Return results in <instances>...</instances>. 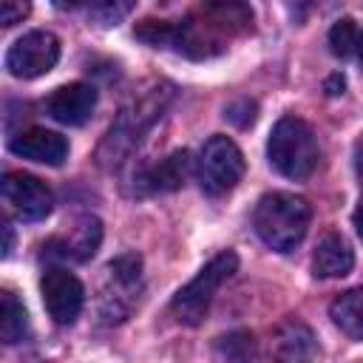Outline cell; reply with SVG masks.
<instances>
[{
  "label": "cell",
  "instance_id": "obj_12",
  "mask_svg": "<svg viewBox=\"0 0 363 363\" xmlns=\"http://www.w3.org/2000/svg\"><path fill=\"white\" fill-rule=\"evenodd\" d=\"M352 264H354V252L340 233H326L318 241L312 255L315 278H340L352 269Z\"/></svg>",
  "mask_w": 363,
  "mask_h": 363
},
{
  "label": "cell",
  "instance_id": "obj_2",
  "mask_svg": "<svg viewBox=\"0 0 363 363\" xmlns=\"http://www.w3.org/2000/svg\"><path fill=\"white\" fill-rule=\"evenodd\" d=\"M267 156L269 164L286 176V179H309L320 162V145L315 139V130L298 119V116H284L275 122L269 142H267Z\"/></svg>",
  "mask_w": 363,
  "mask_h": 363
},
{
  "label": "cell",
  "instance_id": "obj_3",
  "mask_svg": "<svg viewBox=\"0 0 363 363\" xmlns=\"http://www.w3.org/2000/svg\"><path fill=\"white\" fill-rule=\"evenodd\" d=\"M235 267H238V255L233 250H224L216 258H210L199 269V275L173 295L170 309H173L176 320L184 323V326H199L204 320V315H207V309H210L218 286L235 272Z\"/></svg>",
  "mask_w": 363,
  "mask_h": 363
},
{
  "label": "cell",
  "instance_id": "obj_22",
  "mask_svg": "<svg viewBox=\"0 0 363 363\" xmlns=\"http://www.w3.org/2000/svg\"><path fill=\"white\" fill-rule=\"evenodd\" d=\"M343 88H346V79H343L340 74H332V77H326V82H323V91H326L329 96L343 94Z\"/></svg>",
  "mask_w": 363,
  "mask_h": 363
},
{
  "label": "cell",
  "instance_id": "obj_26",
  "mask_svg": "<svg viewBox=\"0 0 363 363\" xmlns=\"http://www.w3.org/2000/svg\"><path fill=\"white\" fill-rule=\"evenodd\" d=\"M357 57H360V62H363V34H360V43H357Z\"/></svg>",
  "mask_w": 363,
  "mask_h": 363
},
{
  "label": "cell",
  "instance_id": "obj_19",
  "mask_svg": "<svg viewBox=\"0 0 363 363\" xmlns=\"http://www.w3.org/2000/svg\"><path fill=\"white\" fill-rule=\"evenodd\" d=\"M130 3H96L91 6V14L102 23V26H111V23H119L125 14H130Z\"/></svg>",
  "mask_w": 363,
  "mask_h": 363
},
{
  "label": "cell",
  "instance_id": "obj_11",
  "mask_svg": "<svg viewBox=\"0 0 363 363\" xmlns=\"http://www.w3.org/2000/svg\"><path fill=\"white\" fill-rule=\"evenodd\" d=\"M162 111V91L159 94H150L147 99H142L139 105H133V108H128V111H122V116H119V122L111 128V133H108V142H105V147H113V153H111V159L113 156H122L139 136L136 133H142L156 116H162L159 113Z\"/></svg>",
  "mask_w": 363,
  "mask_h": 363
},
{
  "label": "cell",
  "instance_id": "obj_7",
  "mask_svg": "<svg viewBox=\"0 0 363 363\" xmlns=\"http://www.w3.org/2000/svg\"><path fill=\"white\" fill-rule=\"evenodd\" d=\"M3 199L11 213L23 221H40L51 213L54 196L48 184L31 173H6L3 176Z\"/></svg>",
  "mask_w": 363,
  "mask_h": 363
},
{
  "label": "cell",
  "instance_id": "obj_23",
  "mask_svg": "<svg viewBox=\"0 0 363 363\" xmlns=\"http://www.w3.org/2000/svg\"><path fill=\"white\" fill-rule=\"evenodd\" d=\"M354 170H357V179L363 184V136L354 142Z\"/></svg>",
  "mask_w": 363,
  "mask_h": 363
},
{
  "label": "cell",
  "instance_id": "obj_6",
  "mask_svg": "<svg viewBox=\"0 0 363 363\" xmlns=\"http://www.w3.org/2000/svg\"><path fill=\"white\" fill-rule=\"evenodd\" d=\"M40 292H43V303H45L48 315L54 318V323L68 326L79 318L85 289L74 272H68L62 267H48L40 278Z\"/></svg>",
  "mask_w": 363,
  "mask_h": 363
},
{
  "label": "cell",
  "instance_id": "obj_20",
  "mask_svg": "<svg viewBox=\"0 0 363 363\" xmlns=\"http://www.w3.org/2000/svg\"><path fill=\"white\" fill-rule=\"evenodd\" d=\"M224 116H227L233 125L247 128V125L255 119V102H252V99H235V102H230V105H227Z\"/></svg>",
  "mask_w": 363,
  "mask_h": 363
},
{
  "label": "cell",
  "instance_id": "obj_14",
  "mask_svg": "<svg viewBox=\"0 0 363 363\" xmlns=\"http://www.w3.org/2000/svg\"><path fill=\"white\" fill-rule=\"evenodd\" d=\"M99 241H102V224H99V218H82L79 221V227H74V235L71 238H51L48 244L51 247H60V250H54L51 255H60V258H71V261H88L94 252H96V247H99Z\"/></svg>",
  "mask_w": 363,
  "mask_h": 363
},
{
  "label": "cell",
  "instance_id": "obj_4",
  "mask_svg": "<svg viewBox=\"0 0 363 363\" xmlns=\"http://www.w3.org/2000/svg\"><path fill=\"white\" fill-rule=\"evenodd\" d=\"M199 184L207 196H224L230 193L241 176H244V156L238 145L221 133L210 136L199 153Z\"/></svg>",
  "mask_w": 363,
  "mask_h": 363
},
{
  "label": "cell",
  "instance_id": "obj_17",
  "mask_svg": "<svg viewBox=\"0 0 363 363\" xmlns=\"http://www.w3.org/2000/svg\"><path fill=\"white\" fill-rule=\"evenodd\" d=\"M218 363H255V337L244 329L230 332L216 340Z\"/></svg>",
  "mask_w": 363,
  "mask_h": 363
},
{
  "label": "cell",
  "instance_id": "obj_21",
  "mask_svg": "<svg viewBox=\"0 0 363 363\" xmlns=\"http://www.w3.org/2000/svg\"><path fill=\"white\" fill-rule=\"evenodd\" d=\"M26 14H28V3H20V0H3L0 3V23L3 26L23 23Z\"/></svg>",
  "mask_w": 363,
  "mask_h": 363
},
{
  "label": "cell",
  "instance_id": "obj_16",
  "mask_svg": "<svg viewBox=\"0 0 363 363\" xmlns=\"http://www.w3.org/2000/svg\"><path fill=\"white\" fill-rule=\"evenodd\" d=\"M28 335V315L23 309V303L14 298V292H3L0 295V340L3 343H20Z\"/></svg>",
  "mask_w": 363,
  "mask_h": 363
},
{
  "label": "cell",
  "instance_id": "obj_8",
  "mask_svg": "<svg viewBox=\"0 0 363 363\" xmlns=\"http://www.w3.org/2000/svg\"><path fill=\"white\" fill-rule=\"evenodd\" d=\"M96 108V88L88 82H68L51 91L45 99V111L60 125H82L91 119Z\"/></svg>",
  "mask_w": 363,
  "mask_h": 363
},
{
  "label": "cell",
  "instance_id": "obj_15",
  "mask_svg": "<svg viewBox=\"0 0 363 363\" xmlns=\"http://www.w3.org/2000/svg\"><path fill=\"white\" fill-rule=\"evenodd\" d=\"M329 315H332L335 326L343 335H349L354 340H363V286L340 292L329 303Z\"/></svg>",
  "mask_w": 363,
  "mask_h": 363
},
{
  "label": "cell",
  "instance_id": "obj_13",
  "mask_svg": "<svg viewBox=\"0 0 363 363\" xmlns=\"http://www.w3.org/2000/svg\"><path fill=\"white\" fill-rule=\"evenodd\" d=\"M187 173H190V153L187 150H173L159 164L147 167L139 176V184L145 187V193H170V190H179L184 184Z\"/></svg>",
  "mask_w": 363,
  "mask_h": 363
},
{
  "label": "cell",
  "instance_id": "obj_18",
  "mask_svg": "<svg viewBox=\"0 0 363 363\" xmlns=\"http://www.w3.org/2000/svg\"><path fill=\"white\" fill-rule=\"evenodd\" d=\"M357 43H360V34H357V26L352 17H340L332 28H329V51L335 57H349L357 51Z\"/></svg>",
  "mask_w": 363,
  "mask_h": 363
},
{
  "label": "cell",
  "instance_id": "obj_1",
  "mask_svg": "<svg viewBox=\"0 0 363 363\" xmlns=\"http://www.w3.org/2000/svg\"><path fill=\"white\" fill-rule=\"evenodd\" d=\"M309 218H312V210L306 199L292 193H267L252 213L255 233L275 252L295 250L309 230Z\"/></svg>",
  "mask_w": 363,
  "mask_h": 363
},
{
  "label": "cell",
  "instance_id": "obj_5",
  "mask_svg": "<svg viewBox=\"0 0 363 363\" xmlns=\"http://www.w3.org/2000/svg\"><path fill=\"white\" fill-rule=\"evenodd\" d=\"M60 60V40L51 31H28L6 54V68L17 79H34L48 74Z\"/></svg>",
  "mask_w": 363,
  "mask_h": 363
},
{
  "label": "cell",
  "instance_id": "obj_25",
  "mask_svg": "<svg viewBox=\"0 0 363 363\" xmlns=\"http://www.w3.org/2000/svg\"><path fill=\"white\" fill-rule=\"evenodd\" d=\"M3 235H6V244H3V255H9V252H11V244H14V233H11V227H9V224H3Z\"/></svg>",
  "mask_w": 363,
  "mask_h": 363
},
{
  "label": "cell",
  "instance_id": "obj_10",
  "mask_svg": "<svg viewBox=\"0 0 363 363\" xmlns=\"http://www.w3.org/2000/svg\"><path fill=\"white\" fill-rule=\"evenodd\" d=\"M9 150L17 153V156H23V159H31V162L57 167L68 156V142H65V136H60L54 130L26 128V130H17L9 139Z\"/></svg>",
  "mask_w": 363,
  "mask_h": 363
},
{
  "label": "cell",
  "instance_id": "obj_24",
  "mask_svg": "<svg viewBox=\"0 0 363 363\" xmlns=\"http://www.w3.org/2000/svg\"><path fill=\"white\" fill-rule=\"evenodd\" d=\"M352 221H354V233H357V238L363 241V199L357 201V207H354V213H352Z\"/></svg>",
  "mask_w": 363,
  "mask_h": 363
},
{
  "label": "cell",
  "instance_id": "obj_9",
  "mask_svg": "<svg viewBox=\"0 0 363 363\" xmlns=\"http://www.w3.org/2000/svg\"><path fill=\"white\" fill-rule=\"evenodd\" d=\"M315 354H318V337L303 320L286 318L275 326L272 332L275 363H312Z\"/></svg>",
  "mask_w": 363,
  "mask_h": 363
}]
</instances>
